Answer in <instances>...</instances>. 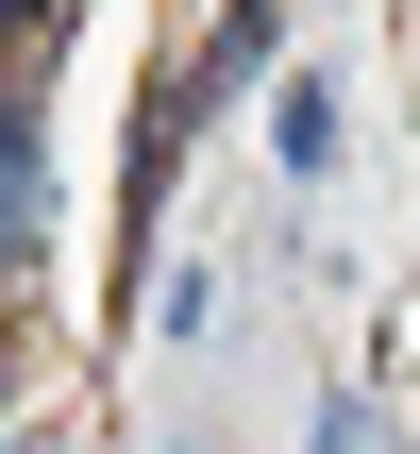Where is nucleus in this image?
Masks as SVG:
<instances>
[{
	"instance_id": "nucleus-2",
	"label": "nucleus",
	"mask_w": 420,
	"mask_h": 454,
	"mask_svg": "<svg viewBox=\"0 0 420 454\" xmlns=\"http://www.w3.org/2000/svg\"><path fill=\"white\" fill-rule=\"evenodd\" d=\"M269 135H286V168H337V101H320V84H286V118H269Z\"/></svg>"
},
{
	"instance_id": "nucleus-3",
	"label": "nucleus",
	"mask_w": 420,
	"mask_h": 454,
	"mask_svg": "<svg viewBox=\"0 0 420 454\" xmlns=\"http://www.w3.org/2000/svg\"><path fill=\"white\" fill-rule=\"evenodd\" d=\"M51 17H67V0H0V34H51Z\"/></svg>"
},
{
	"instance_id": "nucleus-1",
	"label": "nucleus",
	"mask_w": 420,
	"mask_h": 454,
	"mask_svg": "<svg viewBox=\"0 0 420 454\" xmlns=\"http://www.w3.org/2000/svg\"><path fill=\"white\" fill-rule=\"evenodd\" d=\"M34 219H51V152H34V101H0V270H34Z\"/></svg>"
}]
</instances>
